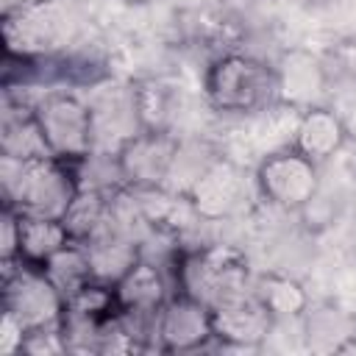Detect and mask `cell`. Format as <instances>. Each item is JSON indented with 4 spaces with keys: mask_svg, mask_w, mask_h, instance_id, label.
<instances>
[{
    "mask_svg": "<svg viewBox=\"0 0 356 356\" xmlns=\"http://www.w3.org/2000/svg\"><path fill=\"white\" fill-rule=\"evenodd\" d=\"M281 83V103H303L323 86V67L306 53H289L278 70Z\"/></svg>",
    "mask_w": 356,
    "mask_h": 356,
    "instance_id": "21",
    "label": "cell"
},
{
    "mask_svg": "<svg viewBox=\"0 0 356 356\" xmlns=\"http://www.w3.org/2000/svg\"><path fill=\"white\" fill-rule=\"evenodd\" d=\"M131 108L142 131H170L172 95L156 78H142L131 89Z\"/></svg>",
    "mask_w": 356,
    "mask_h": 356,
    "instance_id": "20",
    "label": "cell"
},
{
    "mask_svg": "<svg viewBox=\"0 0 356 356\" xmlns=\"http://www.w3.org/2000/svg\"><path fill=\"white\" fill-rule=\"evenodd\" d=\"M125 3H134V6H147V3H153V0H125Z\"/></svg>",
    "mask_w": 356,
    "mask_h": 356,
    "instance_id": "26",
    "label": "cell"
},
{
    "mask_svg": "<svg viewBox=\"0 0 356 356\" xmlns=\"http://www.w3.org/2000/svg\"><path fill=\"white\" fill-rule=\"evenodd\" d=\"M348 142V131H345V120L325 108V106H306L298 120H295V134H292V147L300 150L303 156H309L312 161L323 164L331 156H337L342 150V145Z\"/></svg>",
    "mask_w": 356,
    "mask_h": 356,
    "instance_id": "14",
    "label": "cell"
},
{
    "mask_svg": "<svg viewBox=\"0 0 356 356\" xmlns=\"http://www.w3.org/2000/svg\"><path fill=\"white\" fill-rule=\"evenodd\" d=\"M306 339L314 350H348L356 328V317L334 309V306H317L306 309Z\"/></svg>",
    "mask_w": 356,
    "mask_h": 356,
    "instance_id": "19",
    "label": "cell"
},
{
    "mask_svg": "<svg viewBox=\"0 0 356 356\" xmlns=\"http://www.w3.org/2000/svg\"><path fill=\"white\" fill-rule=\"evenodd\" d=\"M70 242H72V236H70L64 220L19 214V261L44 267Z\"/></svg>",
    "mask_w": 356,
    "mask_h": 356,
    "instance_id": "15",
    "label": "cell"
},
{
    "mask_svg": "<svg viewBox=\"0 0 356 356\" xmlns=\"http://www.w3.org/2000/svg\"><path fill=\"white\" fill-rule=\"evenodd\" d=\"M181 142L170 131H136L122 139L114 153L117 178L131 192H150L161 189L164 181L172 175L175 156Z\"/></svg>",
    "mask_w": 356,
    "mask_h": 356,
    "instance_id": "7",
    "label": "cell"
},
{
    "mask_svg": "<svg viewBox=\"0 0 356 356\" xmlns=\"http://www.w3.org/2000/svg\"><path fill=\"white\" fill-rule=\"evenodd\" d=\"M175 292H184L209 309L222 298L239 295L250 289V261L245 250L236 245H206L195 250L175 253V273H172Z\"/></svg>",
    "mask_w": 356,
    "mask_h": 356,
    "instance_id": "3",
    "label": "cell"
},
{
    "mask_svg": "<svg viewBox=\"0 0 356 356\" xmlns=\"http://www.w3.org/2000/svg\"><path fill=\"white\" fill-rule=\"evenodd\" d=\"M28 328L3 309V325H0V350L3 353H22V342H25Z\"/></svg>",
    "mask_w": 356,
    "mask_h": 356,
    "instance_id": "23",
    "label": "cell"
},
{
    "mask_svg": "<svg viewBox=\"0 0 356 356\" xmlns=\"http://www.w3.org/2000/svg\"><path fill=\"white\" fill-rule=\"evenodd\" d=\"M64 306V295L42 267L19 261V267L8 278H3V309L11 312L28 331L61 325Z\"/></svg>",
    "mask_w": 356,
    "mask_h": 356,
    "instance_id": "8",
    "label": "cell"
},
{
    "mask_svg": "<svg viewBox=\"0 0 356 356\" xmlns=\"http://www.w3.org/2000/svg\"><path fill=\"white\" fill-rule=\"evenodd\" d=\"M36 125L44 136L50 156L81 164L92 156L95 145V114L72 92H44L33 103Z\"/></svg>",
    "mask_w": 356,
    "mask_h": 356,
    "instance_id": "5",
    "label": "cell"
},
{
    "mask_svg": "<svg viewBox=\"0 0 356 356\" xmlns=\"http://www.w3.org/2000/svg\"><path fill=\"white\" fill-rule=\"evenodd\" d=\"M86 256H89V267H92V278L103 281V284H117L139 259H142V245L134 236V231L122 222H117L114 217H108V222L83 242Z\"/></svg>",
    "mask_w": 356,
    "mask_h": 356,
    "instance_id": "12",
    "label": "cell"
},
{
    "mask_svg": "<svg viewBox=\"0 0 356 356\" xmlns=\"http://www.w3.org/2000/svg\"><path fill=\"white\" fill-rule=\"evenodd\" d=\"M209 342H214L211 309L184 292H172L153 317V348L167 353H192Z\"/></svg>",
    "mask_w": 356,
    "mask_h": 356,
    "instance_id": "9",
    "label": "cell"
},
{
    "mask_svg": "<svg viewBox=\"0 0 356 356\" xmlns=\"http://www.w3.org/2000/svg\"><path fill=\"white\" fill-rule=\"evenodd\" d=\"M203 95L220 114H259L281 103L278 70L242 50L220 53L206 67Z\"/></svg>",
    "mask_w": 356,
    "mask_h": 356,
    "instance_id": "1",
    "label": "cell"
},
{
    "mask_svg": "<svg viewBox=\"0 0 356 356\" xmlns=\"http://www.w3.org/2000/svg\"><path fill=\"white\" fill-rule=\"evenodd\" d=\"M72 33V17L61 0H19L3 14V47L11 56L53 58Z\"/></svg>",
    "mask_w": 356,
    "mask_h": 356,
    "instance_id": "4",
    "label": "cell"
},
{
    "mask_svg": "<svg viewBox=\"0 0 356 356\" xmlns=\"http://www.w3.org/2000/svg\"><path fill=\"white\" fill-rule=\"evenodd\" d=\"M42 270L56 284V289L64 295V300L72 292H78L83 284L95 281L92 278V267H89V256H86V248H83V242H75V239L70 245H64Z\"/></svg>",
    "mask_w": 356,
    "mask_h": 356,
    "instance_id": "22",
    "label": "cell"
},
{
    "mask_svg": "<svg viewBox=\"0 0 356 356\" xmlns=\"http://www.w3.org/2000/svg\"><path fill=\"white\" fill-rule=\"evenodd\" d=\"M0 150L3 156L11 159H36V156H50L44 136L36 125L33 106H22L19 111H6L3 117V134H0Z\"/></svg>",
    "mask_w": 356,
    "mask_h": 356,
    "instance_id": "18",
    "label": "cell"
},
{
    "mask_svg": "<svg viewBox=\"0 0 356 356\" xmlns=\"http://www.w3.org/2000/svg\"><path fill=\"white\" fill-rule=\"evenodd\" d=\"M3 203L33 217L61 220L81 189L78 164L56 156H36L25 161L3 156Z\"/></svg>",
    "mask_w": 356,
    "mask_h": 356,
    "instance_id": "2",
    "label": "cell"
},
{
    "mask_svg": "<svg viewBox=\"0 0 356 356\" xmlns=\"http://www.w3.org/2000/svg\"><path fill=\"white\" fill-rule=\"evenodd\" d=\"M342 120H345V131H348V139H350V136L356 139V103L350 106V114H348V117H342Z\"/></svg>",
    "mask_w": 356,
    "mask_h": 356,
    "instance_id": "25",
    "label": "cell"
},
{
    "mask_svg": "<svg viewBox=\"0 0 356 356\" xmlns=\"http://www.w3.org/2000/svg\"><path fill=\"white\" fill-rule=\"evenodd\" d=\"M256 298L264 303V309L275 320H289V317H303L309 309V295L300 281L284 275V273H264L253 284Z\"/></svg>",
    "mask_w": 356,
    "mask_h": 356,
    "instance_id": "17",
    "label": "cell"
},
{
    "mask_svg": "<svg viewBox=\"0 0 356 356\" xmlns=\"http://www.w3.org/2000/svg\"><path fill=\"white\" fill-rule=\"evenodd\" d=\"M334 58L339 61V70H342V72L356 75V39L339 42V47L334 50Z\"/></svg>",
    "mask_w": 356,
    "mask_h": 356,
    "instance_id": "24",
    "label": "cell"
},
{
    "mask_svg": "<svg viewBox=\"0 0 356 356\" xmlns=\"http://www.w3.org/2000/svg\"><path fill=\"white\" fill-rule=\"evenodd\" d=\"M275 317L256 298L253 286L211 306L214 339L231 348H256L267 339Z\"/></svg>",
    "mask_w": 356,
    "mask_h": 356,
    "instance_id": "10",
    "label": "cell"
},
{
    "mask_svg": "<svg viewBox=\"0 0 356 356\" xmlns=\"http://www.w3.org/2000/svg\"><path fill=\"white\" fill-rule=\"evenodd\" d=\"M256 189L281 211H303L320 192V164L292 145L275 147L256 167Z\"/></svg>",
    "mask_w": 356,
    "mask_h": 356,
    "instance_id": "6",
    "label": "cell"
},
{
    "mask_svg": "<svg viewBox=\"0 0 356 356\" xmlns=\"http://www.w3.org/2000/svg\"><path fill=\"white\" fill-rule=\"evenodd\" d=\"M111 197L114 192L100 189V186H81L78 195L72 197L70 209L64 211V225L75 242L92 239L111 217Z\"/></svg>",
    "mask_w": 356,
    "mask_h": 356,
    "instance_id": "16",
    "label": "cell"
},
{
    "mask_svg": "<svg viewBox=\"0 0 356 356\" xmlns=\"http://www.w3.org/2000/svg\"><path fill=\"white\" fill-rule=\"evenodd\" d=\"M242 189L245 184L236 164L217 159L195 175V181L186 189V197L200 220H222L239 206Z\"/></svg>",
    "mask_w": 356,
    "mask_h": 356,
    "instance_id": "11",
    "label": "cell"
},
{
    "mask_svg": "<svg viewBox=\"0 0 356 356\" xmlns=\"http://www.w3.org/2000/svg\"><path fill=\"white\" fill-rule=\"evenodd\" d=\"M114 292L122 312L136 317H156V312L175 292V284L159 261L142 253V259L114 284Z\"/></svg>",
    "mask_w": 356,
    "mask_h": 356,
    "instance_id": "13",
    "label": "cell"
}]
</instances>
